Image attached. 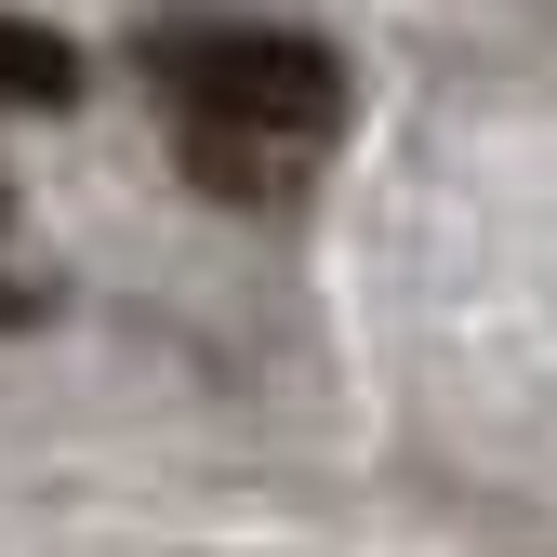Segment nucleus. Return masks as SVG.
<instances>
[{
	"mask_svg": "<svg viewBox=\"0 0 557 557\" xmlns=\"http://www.w3.org/2000/svg\"><path fill=\"white\" fill-rule=\"evenodd\" d=\"M147 94L173 120V160L213 199H293L345 133V66L306 27H239V14L147 27Z\"/></svg>",
	"mask_w": 557,
	"mask_h": 557,
	"instance_id": "nucleus-1",
	"label": "nucleus"
},
{
	"mask_svg": "<svg viewBox=\"0 0 557 557\" xmlns=\"http://www.w3.org/2000/svg\"><path fill=\"white\" fill-rule=\"evenodd\" d=\"M66 94H81V53L27 14H0V107H66Z\"/></svg>",
	"mask_w": 557,
	"mask_h": 557,
	"instance_id": "nucleus-2",
	"label": "nucleus"
},
{
	"mask_svg": "<svg viewBox=\"0 0 557 557\" xmlns=\"http://www.w3.org/2000/svg\"><path fill=\"white\" fill-rule=\"evenodd\" d=\"M0 213H14V186H0Z\"/></svg>",
	"mask_w": 557,
	"mask_h": 557,
	"instance_id": "nucleus-3",
	"label": "nucleus"
}]
</instances>
